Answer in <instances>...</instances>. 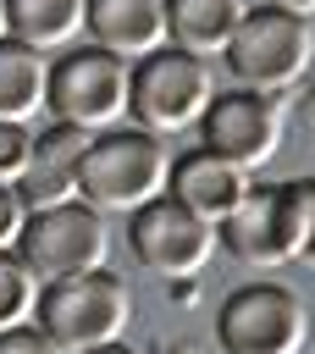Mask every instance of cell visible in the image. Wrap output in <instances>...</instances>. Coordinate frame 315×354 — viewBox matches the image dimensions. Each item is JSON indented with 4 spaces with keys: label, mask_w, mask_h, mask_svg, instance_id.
<instances>
[{
    "label": "cell",
    "mask_w": 315,
    "mask_h": 354,
    "mask_svg": "<svg viewBox=\"0 0 315 354\" xmlns=\"http://www.w3.org/2000/svg\"><path fill=\"white\" fill-rule=\"evenodd\" d=\"M17 260L44 288L66 282V277H83V271H105V260H111V227L83 199H66V205H50V210H28Z\"/></svg>",
    "instance_id": "obj_5"
},
{
    "label": "cell",
    "mask_w": 315,
    "mask_h": 354,
    "mask_svg": "<svg viewBox=\"0 0 315 354\" xmlns=\"http://www.w3.org/2000/svg\"><path fill=\"white\" fill-rule=\"evenodd\" d=\"M216 337L227 354H304L309 310L282 282H243L221 299Z\"/></svg>",
    "instance_id": "obj_7"
},
{
    "label": "cell",
    "mask_w": 315,
    "mask_h": 354,
    "mask_svg": "<svg viewBox=\"0 0 315 354\" xmlns=\"http://www.w3.org/2000/svg\"><path fill=\"white\" fill-rule=\"evenodd\" d=\"M216 243L238 266H287V232H282L276 188H249L243 205L216 227Z\"/></svg>",
    "instance_id": "obj_13"
},
{
    "label": "cell",
    "mask_w": 315,
    "mask_h": 354,
    "mask_svg": "<svg viewBox=\"0 0 315 354\" xmlns=\"http://www.w3.org/2000/svg\"><path fill=\"white\" fill-rule=\"evenodd\" d=\"M265 6L271 11H287V17H304V22L315 17V0H265Z\"/></svg>",
    "instance_id": "obj_22"
},
{
    "label": "cell",
    "mask_w": 315,
    "mask_h": 354,
    "mask_svg": "<svg viewBox=\"0 0 315 354\" xmlns=\"http://www.w3.org/2000/svg\"><path fill=\"white\" fill-rule=\"evenodd\" d=\"M249 188H254L249 171L227 166V160L210 155V149H193V155L171 160V171H166V199H177L188 216H199V221H210V227H221V221L243 205Z\"/></svg>",
    "instance_id": "obj_10"
},
{
    "label": "cell",
    "mask_w": 315,
    "mask_h": 354,
    "mask_svg": "<svg viewBox=\"0 0 315 354\" xmlns=\"http://www.w3.org/2000/svg\"><path fill=\"white\" fill-rule=\"evenodd\" d=\"M33 326L61 354H88V348L122 343V332L133 326V288L116 271H83V277L50 282L39 293Z\"/></svg>",
    "instance_id": "obj_2"
},
{
    "label": "cell",
    "mask_w": 315,
    "mask_h": 354,
    "mask_svg": "<svg viewBox=\"0 0 315 354\" xmlns=\"http://www.w3.org/2000/svg\"><path fill=\"white\" fill-rule=\"evenodd\" d=\"M6 6V39L50 55L72 44L88 22V0H0Z\"/></svg>",
    "instance_id": "obj_15"
},
{
    "label": "cell",
    "mask_w": 315,
    "mask_h": 354,
    "mask_svg": "<svg viewBox=\"0 0 315 354\" xmlns=\"http://www.w3.org/2000/svg\"><path fill=\"white\" fill-rule=\"evenodd\" d=\"M199 138L210 155H221L227 166L238 171H260L276 160L282 149V105L271 94H249V88H232V94H216L199 116Z\"/></svg>",
    "instance_id": "obj_8"
},
{
    "label": "cell",
    "mask_w": 315,
    "mask_h": 354,
    "mask_svg": "<svg viewBox=\"0 0 315 354\" xmlns=\"http://www.w3.org/2000/svg\"><path fill=\"white\" fill-rule=\"evenodd\" d=\"M0 39H6V6H0Z\"/></svg>",
    "instance_id": "obj_24"
},
{
    "label": "cell",
    "mask_w": 315,
    "mask_h": 354,
    "mask_svg": "<svg viewBox=\"0 0 315 354\" xmlns=\"http://www.w3.org/2000/svg\"><path fill=\"white\" fill-rule=\"evenodd\" d=\"M0 354H61V348H55V343H50V337H44V332L28 321V326L0 332Z\"/></svg>",
    "instance_id": "obj_21"
},
{
    "label": "cell",
    "mask_w": 315,
    "mask_h": 354,
    "mask_svg": "<svg viewBox=\"0 0 315 354\" xmlns=\"http://www.w3.org/2000/svg\"><path fill=\"white\" fill-rule=\"evenodd\" d=\"M22 227H28V205L17 199V188H0V254L22 243Z\"/></svg>",
    "instance_id": "obj_20"
},
{
    "label": "cell",
    "mask_w": 315,
    "mask_h": 354,
    "mask_svg": "<svg viewBox=\"0 0 315 354\" xmlns=\"http://www.w3.org/2000/svg\"><path fill=\"white\" fill-rule=\"evenodd\" d=\"M83 33L94 39V50L133 66L166 50V0H88Z\"/></svg>",
    "instance_id": "obj_11"
},
{
    "label": "cell",
    "mask_w": 315,
    "mask_h": 354,
    "mask_svg": "<svg viewBox=\"0 0 315 354\" xmlns=\"http://www.w3.org/2000/svg\"><path fill=\"white\" fill-rule=\"evenodd\" d=\"M243 22V0H166V50L193 61L221 55Z\"/></svg>",
    "instance_id": "obj_14"
},
{
    "label": "cell",
    "mask_w": 315,
    "mask_h": 354,
    "mask_svg": "<svg viewBox=\"0 0 315 354\" xmlns=\"http://www.w3.org/2000/svg\"><path fill=\"white\" fill-rule=\"evenodd\" d=\"M44 88H50V55L0 39V122L28 127L33 116H44Z\"/></svg>",
    "instance_id": "obj_16"
},
{
    "label": "cell",
    "mask_w": 315,
    "mask_h": 354,
    "mask_svg": "<svg viewBox=\"0 0 315 354\" xmlns=\"http://www.w3.org/2000/svg\"><path fill=\"white\" fill-rule=\"evenodd\" d=\"M210 100H216L210 66L182 50H155V55L133 61V72H127V116L138 122V133L160 138V133L199 127Z\"/></svg>",
    "instance_id": "obj_6"
},
{
    "label": "cell",
    "mask_w": 315,
    "mask_h": 354,
    "mask_svg": "<svg viewBox=\"0 0 315 354\" xmlns=\"http://www.w3.org/2000/svg\"><path fill=\"white\" fill-rule=\"evenodd\" d=\"M88 149V133L77 127H50V133H33V155H28V171L11 183L17 199L28 210H50V205H66L77 199V160Z\"/></svg>",
    "instance_id": "obj_12"
},
{
    "label": "cell",
    "mask_w": 315,
    "mask_h": 354,
    "mask_svg": "<svg viewBox=\"0 0 315 354\" xmlns=\"http://www.w3.org/2000/svg\"><path fill=\"white\" fill-rule=\"evenodd\" d=\"M127 61L83 44V50H66L55 66H50V88H44V111L50 122L61 127H77L88 138L99 133H116L127 122Z\"/></svg>",
    "instance_id": "obj_4"
},
{
    "label": "cell",
    "mask_w": 315,
    "mask_h": 354,
    "mask_svg": "<svg viewBox=\"0 0 315 354\" xmlns=\"http://www.w3.org/2000/svg\"><path fill=\"white\" fill-rule=\"evenodd\" d=\"M28 155H33V133L17 122H0V188H11L28 171Z\"/></svg>",
    "instance_id": "obj_19"
},
{
    "label": "cell",
    "mask_w": 315,
    "mask_h": 354,
    "mask_svg": "<svg viewBox=\"0 0 315 354\" xmlns=\"http://www.w3.org/2000/svg\"><path fill=\"white\" fill-rule=\"evenodd\" d=\"M221 55H227L232 77L249 94H271L276 100V88H293L315 66V28L304 17L254 6V11H243L238 33H232V44Z\"/></svg>",
    "instance_id": "obj_3"
},
{
    "label": "cell",
    "mask_w": 315,
    "mask_h": 354,
    "mask_svg": "<svg viewBox=\"0 0 315 354\" xmlns=\"http://www.w3.org/2000/svg\"><path fill=\"white\" fill-rule=\"evenodd\" d=\"M88 354H138V348H127V343H105V348H88Z\"/></svg>",
    "instance_id": "obj_23"
},
{
    "label": "cell",
    "mask_w": 315,
    "mask_h": 354,
    "mask_svg": "<svg viewBox=\"0 0 315 354\" xmlns=\"http://www.w3.org/2000/svg\"><path fill=\"white\" fill-rule=\"evenodd\" d=\"M166 171H171V155L155 133H138V127L99 133L77 160V199L99 216H133L166 194Z\"/></svg>",
    "instance_id": "obj_1"
},
{
    "label": "cell",
    "mask_w": 315,
    "mask_h": 354,
    "mask_svg": "<svg viewBox=\"0 0 315 354\" xmlns=\"http://www.w3.org/2000/svg\"><path fill=\"white\" fill-rule=\"evenodd\" d=\"M276 205H282L287 260L315 271V177H309V183H282V188H276Z\"/></svg>",
    "instance_id": "obj_17"
},
{
    "label": "cell",
    "mask_w": 315,
    "mask_h": 354,
    "mask_svg": "<svg viewBox=\"0 0 315 354\" xmlns=\"http://www.w3.org/2000/svg\"><path fill=\"white\" fill-rule=\"evenodd\" d=\"M33 310H39V282H33V271L11 249V254H0V332L28 326Z\"/></svg>",
    "instance_id": "obj_18"
},
{
    "label": "cell",
    "mask_w": 315,
    "mask_h": 354,
    "mask_svg": "<svg viewBox=\"0 0 315 354\" xmlns=\"http://www.w3.org/2000/svg\"><path fill=\"white\" fill-rule=\"evenodd\" d=\"M127 243H133V254L155 277H199L210 266V254H216V227L199 221V216H188L177 199L160 194L155 205L133 210Z\"/></svg>",
    "instance_id": "obj_9"
}]
</instances>
